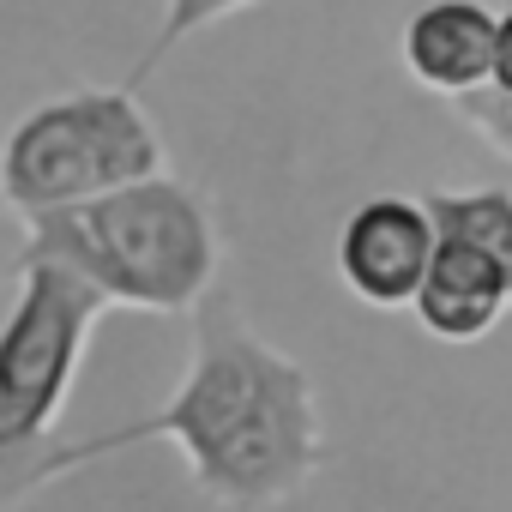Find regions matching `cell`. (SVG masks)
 Wrapping results in <instances>:
<instances>
[{
    "label": "cell",
    "mask_w": 512,
    "mask_h": 512,
    "mask_svg": "<svg viewBox=\"0 0 512 512\" xmlns=\"http://www.w3.org/2000/svg\"><path fill=\"white\" fill-rule=\"evenodd\" d=\"M139 440H175L211 500L266 506L308 476L320 452V422L302 368L284 362L272 344H260L229 308V296L211 290L199 302V338L181 392L133 428L73 440V464H91Z\"/></svg>",
    "instance_id": "obj_1"
},
{
    "label": "cell",
    "mask_w": 512,
    "mask_h": 512,
    "mask_svg": "<svg viewBox=\"0 0 512 512\" xmlns=\"http://www.w3.org/2000/svg\"><path fill=\"white\" fill-rule=\"evenodd\" d=\"M19 266H67L79 272L109 308L175 314L211 296L217 272V229L193 187L151 175L121 193L49 211L25 223Z\"/></svg>",
    "instance_id": "obj_2"
},
{
    "label": "cell",
    "mask_w": 512,
    "mask_h": 512,
    "mask_svg": "<svg viewBox=\"0 0 512 512\" xmlns=\"http://www.w3.org/2000/svg\"><path fill=\"white\" fill-rule=\"evenodd\" d=\"M103 296L67 266H19V302L0 320V512L79 470L61 410L79 380Z\"/></svg>",
    "instance_id": "obj_3"
},
{
    "label": "cell",
    "mask_w": 512,
    "mask_h": 512,
    "mask_svg": "<svg viewBox=\"0 0 512 512\" xmlns=\"http://www.w3.org/2000/svg\"><path fill=\"white\" fill-rule=\"evenodd\" d=\"M163 175V139L133 91H73L37 103L0 145V199L25 223Z\"/></svg>",
    "instance_id": "obj_4"
},
{
    "label": "cell",
    "mask_w": 512,
    "mask_h": 512,
    "mask_svg": "<svg viewBox=\"0 0 512 512\" xmlns=\"http://www.w3.org/2000/svg\"><path fill=\"white\" fill-rule=\"evenodd\" d=\"M440 229L428 217V205L416 199H368L350 211L344 235H338V266L344 284L374 302V308H404L422 296V278L434 266Z\"/></svg>",
    "instance_id": "obj_5"
},
{
    "label": "cell",
    "mask_w": 512,
    "mask_h": 512,
    "mask_svg": "<svg viewBox=\"0 0 512 512\" xmlns=\"http://www.w3.org/2000/svg\"><path fill=\"white\" fill-rule=\"evenodd\" d=\"M494 37L500 19L476 0H434L404 25V61L428 91L470 97L494 79Z\"/></svg>",
    "instance_id": "obj_6"
},
{
    "label": "cell",
    "mask_w": 512,
    "mask_h": 512,
    "mask_svg": "<svg viewBox=\"0 0 512 512\" xmlns=\"http://www.w3.org/2000/svg\"><path fill=\"white\" fill-rule=\"evenodd\" d=\"M512 302V278L500 260H488L482 247L458 241V235H440L434 247V266L422 278V296H416V314L428 332L440 338H482Z\"/></svg>",
    "instance_id": "obj_7"
},
{
    "label": "cell",
    "mask_w": 512,
    "mask_h": 512,
    "mask_svg": "<svg viewBox=\"0 0 512 512\" xmlns=\"http://www.w3.org/2000/svg\"><path fill=\"white\" fill-rule=\"evenodd\" d=\"M428 217H434L440 235H458V241L482 247L512 278V193H500V187L494 193H434Z\"/></svg>",
    "instance_id": "obj_8"
},
{
    "label": "cell",
    "mask_w": 512,
    "mask_h": 512,
    "mask_svg": "<svg viewBox=\"0 0 512 512\" xmlns=\"http://www.w3.org/2000/svg\"><path fill=\"white\" fill-rule=\"evenodd\" d=\"M247 0H169V19H163V31H157V43H151V55H145V67H139V79L181 43V37H193V31H205V25H217V19H229V13H241Z\"/></svg>",
    "instance_id": "obj_9"
},
{
    "label": "cell",
    "mask_w": 512,
    "mask_h": 512,
    "mask_svg": "<svg viewBox=\"0 0 512 512\" xmlns=\"http://www.w3.org/2000/svg\"><path fill=\"white\" fill-rule=\"evenodd\" d=\"M458 115L488 139V145H500L506 157H512V97H500L494 85H482V91H470V97H458Z\"/></svg>",
    "instance_id": "obj_10"
},
{
    "label": "cell",
    "mask_w": 512,
    "mask_h": 512,
    "mask_svg": "<svg viewBox=\"0 0 512 512\" xmlns=\"http://www.w3.org/2000/svg\"><path fill=\"white\" fill-rule=\"evenodd\" d=\"M500 97H512V13L500 19V37H494V79H488Z\"/></svg>",
    "instance_id": "obj_11"
}]
</instances>
